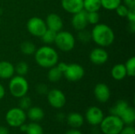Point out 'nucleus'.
Returning a JSON list of instances; mask_svg holds the SVG:
<instances>
[{
    "mask_svg": "<svg viewBox=\"0 0 135 134\" xmlns=\"http://www.w3.org/2000/svg\"><path fill=\"white\" fill-rule=\"evenodd\" d=\"M61 5L66 12L71 14L83 9V0H62Z\"/></svg>",
    "mask_w": 135,
    "mask_h": 134,
    "instance_id": "obj_15",
    "label": "nucleus"
},
{
    "mask_svg": "<svg viewBox=\"0 0 135 134\" xmlns=\"http://www.w3.org/2000/svg\"><path fill=\"white\" fill-rule=\"evenodd\" d=\"M54 43L61 51L70 52L74 48L76 39L71 32L61 30L57 32Z\"/></svg>",
    "mask_w": 135,
    "mask_h": 134,
    "instance_id": "obj_5",
    "label": "nucleus"
},
{
    "mask_svg": "<svg viewBox=\"0 0 135 134\" xmlns=\"http://www.w3.org/2000/svg\"><path fill=\"white\" fill-rule=\"evenodd\" d=\"M19 128H20V130H21V132L25 133V131H26V130H27V124L23 123L21 126H19Z\"/></svg>",
    "mask_w": 135,
    "mask_h": 134,
    "instance_id": "obj_43",
    "label": "nucleus"
},
{
    "mask_svg": "<svg viewBox=\"0 0 135 134\" xmlns=\"http://www.w3.org/2000/svg\"><path fill=\"white\" fill-rule=\"evenodd\" d=\"M78 39L82 43H89V42H90L92 40L91 32H89L86 28L80 30V31H78Z\"/></svg>",
    "mask_w": 135,
    "mask_h": 134,
    "instance_id": "obj_30",
    "label": "nucleus"
},
{
    "mask_svg": "<svg viewBox=\"0 0 135 134\" xmlns=\"http://www.w3.org/2000/svg\"><path fill=\"white\" fill-rule=\"evenodd\" d=\"M26 113L20 107L9 109L6 114V121L11 127H19L26 120Z\"/></svg>",
    "mask_w": 135,
    "mask_h": 134,
    "instance_id": "obj_6",
    "label": "nucleus"
},
{
    "mask_svg": "<svg viewBox=\"0 0 135 134\" xmlns=\"http://www.w3.org/2000/svg\"><path fill=\"white\" fill-rule=\"evenodd\" d=\"M6 95V90H5V88L3 87V85L0 83V100H2L4 98Z\"/></svg>",
    "mask_w": 135,
    "mask_h": 134,
    "instance_id": "obj_39",
    "label": "nucleus"
},
{
    "mask_svg": "<svg viewBox=\"0 0 135 134\" xmlns=\"http://www.w3.org/2000/svg\"><path fill=\"white\" fill-rule=\"evenodd\" d=\"M45 23L48 29L53 30L56 32L61 31L63 28V21L62 17L55 13H49L46 17Z\"/></svg>",
    "mask_w": 135,
    "mask_h": 134,
    "instance_id": "obj_14",
    "label": "nucleus"
},
{
    "mask_svg": "<svg viewBox=\"0 0 135 134\" xmlns=\"http://www.w3.org/2000/svg\"><path fill=\"white\" fill-rule=\"evenodd\" d=\"M20 50L22 54L25 55H32L34 54L36 51V45L31 41H24L20 45Z\"/></svg>",
    "mask_w": 135,
    "mask_h": 134,
    "instance_id": "obj_24",
    "label": "nucleus"
},
{
    "mask_svg": "<svg viewBox=\"0 0 135 134\" xmlns=\"http://www.w3.org/2000/svg\"><path fill=\"white\" fill-rule=\"evenodd\" d=\"M56 34H57L56 32L47 28L45 31V32L41 36L42 41L45 44H52L55 42V37H56Z\"/></svg>",
    "mask_w": 135,
    "mask_h": 134,
    "instance_id": "obj_25",
    "label": "nucleus"
},
{
    "mask_svg": "<svg viewBox=\"0 0 135 134\" xmlns=\"http://www.w3.org/2000/svg\"><path fill=\"white\" fill-rule=\"evenodd\" d=\"M66 119L69 126L74 129L81 127L84 123V117L81 114L77 112H72L69 114Z\"/></svg>",
    "mask_w": 135,
    "mask_h": 134,
    "instance_id": "obj_18",
    "label": "nucleus"
},
{
    "mask_svg": "<svg viewBox=\"0 0 135 134\" xmlns=\"http://www.w3.org/2000/svg\"><path fill=\"white\" fill-rule=\"evenodd\" d=\"M28 32L33 36L41 37L47 29L45 21L39 17H32L29 18L26 24Z\"/></svg>",
    "mask_w": 135,
    "mask_h": 134,
    "instance_id": "obj_7",
    "label": "nucleus"
},
{
    "mask_svg": "<svg viewBox=\"0 0 135 134\" xmlns=\"http://www.w3.org/2000/svg\"><path fill=\"white\" fill-rule=\"evenodd\" d=\"M129 107V104L127 101L125 100H119L116 102V103L111 108L110 111L111 114L118 117H120L121 115L123 113V111Z\"/></svg>",
    "mask_w": 135,
    "mask_h": 134,
    "instance_id": "obj_21",
    "label": "nucleus"
},
{
    "mask_svg": "<svg viewBox=\"0 0 135 134\" xmlns=\"http://www.w3.org/2000/svg\"><path fill=\"white\" fill-rule=\"evenodd\" d=\"M124 124L132 126L135 122V110L132 107H128L119 117Z\"/></svg>",
    "mask_w": 135,
    "mask_h": 134,
    "instance_id": "obj_20",
    "label": "nucleus"
},
{
    "mask_svg": "<svg viewBox=\"0 0 135 134\" xmlns=\"http://www.w3.org/2000/svg\"><path fill=\"white\" fill-rule=\"evenodd\" d=\"M25 133L27 134H44V130L40 125L36 122H32L27 125Z\"/></svg>",
    "mask_w": 135,
    "mask_h": 134,
    "instance_id": "obj_29",
    "label": "nucleus"
},
{
    "mask_svg": "<svg viewBox=\"0 0 135 134\" xmlns=\"http://www.w3.org/2000/svg\"><path fill=\"white\" fill-rule=\"evenodd\" d=\"M36 92L40 95H47L48 92V88L45 84L40 83L36 85Z\"/></svg>",
    "mask_w": 135,
    "mask_h": 134,
    "instance_id": "obj_34",
    "label": "nucleus"
},
{
    "mask_svg": "<svg viewBox=\"0 0 135 134\" xmlns=\"http://www.w3.org/2000/svg\"><path fill=\"white\" fill-rule=\"evenodd\" d=\"M128 10H129V9L124 4H123V3H121L115 9V11L116 12L117 15L119 16V17H126V16H127V14L128 13Z\"/></svg>",
    "mask_w": 135,
    "mask_h": 134,
    "instance_id": "obj_33",
    "label": "nucleus"
},
{
    "mask_svg": "<svg viewBox=\"0 0 135 134\" xmlns=\"http://www.w3.org/2000/svg\"><path fill=\"white\" fill-rule=\"evenodd\" d=\"M119 134H135V129L132 126H128L127 127H123Z\"/></svg>",
    "mask_w": 135,
    "mask_h": 134,
    "instance_id": "obj_35",
    "label": "nucleus"
},
{
    "mask_svg": "<svg viewBox=\"0 0 135 134\" xmlns=\"http://www.w3.org/2000/svg\"><path fill=\"white\" fill-rule=\"evenodd\" d=\"M104 113L98 107H90L86 111L85 118L89 124L92 126H98L104 119Z\"/></svg>",
    "mask_w": 135,
    "mask_h": 134,
    "instance_id": "obj_11",
    "label": "nucleus"
},
{
    "mask_svg": "<svg viewBox=\"0 0 135 134\" xmlns=\"http://www.w3.org/2000/svg\"><path fill=\"white\" fill-rule=\"evenodd\" d=\"M123 2L128 9H135V0H123Z\"/></svg>",
    "mask_w": 135,
    "mask_h": 134,
    "instance_id": "obj_37",
    "label": "nucleus"
},
{
    "mask_svg": "<svg viewBox=\"0 0 135 134\" xmlns=\"http://www.w3.org/2000/svg\"><path fill=\"white\" fill-rule=\"evenodd\" d=\"M35 61L42 68L49 69L59 62V54L50 46H43L36 49L34 53Z\"/></svg>",
    "mask_w": 135,
    "mask_h": 134,
    "instance_id": "obj_2",
    "label": "nucleus"
},
{
    "mask_svg": "<svg viewBox=\"0 0 135 134\" xmlns=\"http://www.w3.org/2000/svg\"><path fill=\"white\" fill-rule=\"evenodd\" d=\"M100 8V0H83V9L86 12H98Z\"/></svg>",
    "mask_w": 135,
    "mask_h": 134,
    "instance_id": "obj_22",
    "label": "nucleus"
},
{
    "mask_svg": "<svg viewBox=\"0 0 135 134\" xmlns=\"http://www.w3.org/2000/svg\"><path fill=\"white\" fill-rule=\"evenodd\" d=\"M65 134H82V133L76 129H72V130H68Z\"/></svg>",
    "mask_w": 135,
    "mask_h": 134,
    "instance_id": "obj_41",
    "label": "nucleus"
},
{
    "mask_svg": "<svg viewBox=\"0 0 135 134\" xmlns=\"http://www.w3.org/2000/svg\"><path fill=\"white\" fill-rule=\"evenodd\" d=\"M129 31L131 33L135 32V22H129Z\"/></svg>",
    "mask_w": 135,
    "mask_h": 134,
    "instance_id": "obj_40",
    "label": "nucleus"
},
{
    "mask_svg": "<svg viewBox=\"0 0 135 134\" xmlns=\"http://www.w3.org/2000/svg\"><path fill=\"white\" fill-rule=\"evenodd\" d=\"M47 97L49 104L55 109H60L63 107L66 103L65 94L58 88L49 90L47 94Z\"/></svg>",
    "mask_w": 135,
    "mask_h": 134,
    "instance_id": "obj_9",
    "label": "nucleus"
},
{
    "mask_svg": "<svg viewBox=\"0 0 135 134\" xmlns=\"http://www.w3.org/2000/svg\"><path fill=\"white\" fill-rule=\"evenodd\" d=\"M100 125L101 131L104 134H119L124 127L122 119L113 115L104 118Z\"/></svg>",
    "mask_w": 135,
    "mask_h": 134,
    "instance_id": "obj_4",
    "label": "nucleus"
},
{
    "mask_svg": "<svg viewBox=\"0 0 135 134\" xmlns=\"http://www.w3.org/2000/svg\"><path fill=\"white\" fill-rule=\"evenodd\" d=\"M101 7L107 10H115L121 3L122 0H100Z\"/></svg>",
    "mask_w": 135,
    "mask_h": 134,
    "instance_id": "obj_26",
    "label": "nucleus"
},
{
    "mask_svg": "<svg viewBox=\"0 0 135 134\" xmlns=\"http://www.w3.org/2000/svg\"><path fill=\"white\" fill-rule=\"evenodd\" d=\"M126 18L129 22H135V9H129Z\"/></svg>",
    "mask_w": 135,
    "mask_h": 134,
    "instance_id": "obj_36",
    "label": "nucleus"
},
{
    "mask_svg": "<svg viewBox=\"0 0 135 134\" xmlns=\"http://www.w3.org/2000/svg\"><path fill=\"white\" fill-rule=\"evenodd\" d=\"M109 55L104 47H98L93 49L89 54L90 62L96 66H102L108 60Z\"/></svg>",
    "mask_w": 135,
    "mask_h": 134,
    "instance_id": "obj_10",
    "label": "nucleus"
},
{
    "mask_svg": "<svg viewBox=\"0 0 135 134\" xmlns=\"http://www.w3.org/2000/svg\"><path fill=\"white\" fill-rule=\"evenodd\" d=\"M62 77H63L62 72L59 70V69L56 66L49 68V70L47 72V79L50 82L52 83L58 82L62 79Z\"/></svg>",
    "mask_w": 135,
    "mask_h": 134,
    "instance_id": "obj_23",
    "label": "nucleus"
},
{
    "mask_svg": "<svg viewBox=\"0 0 135 134\" xmlns=\"http://www.w3.org/2000/svg\"><path fill=\"white\" fill-rule=\"evenodd\" d=\"M28 82L25 77L15 75L9 79V90L13 97L19 99L25 96L28 92Z\"/></svg>",
    "mask_w": 135,
    "mask_h": 134,
    "instance_id": "obj_3",
    "label": "nucleus"
},
{
    "mask_svg": "<svg viewBox=\"0 0 135 134\" xmlns=\"http://www.w3.org/2000/svg\"><path fill=\"white\" fill-rule=\"evenodd\" d=\"M126 71H127V75L128 77H134L135 76V57L133 56L130 58L126 63L124 64Z\"/></svg>",
    "mask_w": 135,
    "mask_h": 134,
    "instance_id": "obj_27",
    "label": "nucleus"
},
{
    "mask_svg": "<svg viewBox=\"0 0 135 134\" xmlns=\"http://www.w3.org/2000/svg\"><path fill=\"white\" fill-rule=\"evenodd\" d=\"M0 134H9V130L5 126H0Z\"/></svg>",
    "mask_w": 135,
    "mask_h": 134,
    "instance_id": "obj_42",
    "label": "nucleus"
},
{
    "mask_svg": "<svg viewBox=\"0 0 135 134\" xmlns=\"http://www.w3.org/2000/svg\"><path fill=\"white\" fill-rule=\"evenodd\" d=\"M26 115L30 120L33 122H39L44 118V111L39 107H30L28 109V113Z\"/></svg>",
    "mask_w": 135,
    "mask_h": 134,
    "instance_id": "obj_19",
    "label": "nucleus"
},
{
    "mask_svg": "<svg viewBox=\"0 0 135 134\" xmlns=\"http://www.w3.org/2000/svg\"><path fill=\"white\" fill-rule=\"evenodd\" d=\"M66 66H67V63L66 62H59L57 64H56V66L59 69V70H61L63 73V72L65 71L66 68Z\"/></svg>",
    "mask_w": 135,
    "mask_h": 134,
    "instance_id": "obj_38",
    "label": "nucleus"
},
{
    "mask_svg": "<svg viewBox=\"0 0 135 134\" xmlns=\"http://www.w3.org/2000/svg\"><path fill=\"white\" fill-rule=\"evenodd\" d=\"M0 24H1V18H0Z\"/></svg>",
    "mask_w": 135,
    "mask_h": 134,
    "instance_id": "obj_44",
    "label": "nucleus"
},
{
    "mask_svg": "<svg viewBox=\"0 0 135 134\" xmlns=\"http://www.w3.org/2000/svg\"><path fill=\"white\" fill-rule=\"evenodd\" d=\"M19 99L20 100H19V103H18V104H19V107H20L21 109L25 111V110H28L31 107V105H32V100H31L30 97H28V96H27L25 95V96L19 98Z\"/></svg>",
    "mask_w": 135,
    "mask_h": 134,
    "instance_id": "obj_32",
    "label": "nucleus"
},
{
    "mask_svg": "<svg viewBox=\"0 0 135 134\" xmlns=\"http://www.w3.org/2000/svg\"><path fill=\"white\" fill-rule=\"evenodd\" d=\"M14 68H15V73H17V75H19V76L24 77L28 72V65L27 64V62H23V61L17 63Z\"/></svg>",
    "mask_w": 135,
    "mask_h": 134,
    "instance_id": "obj_28",
    "label": "nucleus"
},
{
    "mask_svg": "<svg viewBox=\"0 0 135 134\" xmlns=\"http://www.w3.org/2000/svg\"><path fill=\"white\" fill-rule=\"evenodd\" d=\"M95 98L100 103H106L111 96V90L109 87L104 83H98L96 85L93 91Z\"/></svg>",
    "mask_w": 135,
    "mask_h": 134,
    "instance_id": "obj_13",
    "label": "nucleus"
},
{
    "mask_svg": "<svg viewBox=\"0 0 135 134\" xmlns=\"http://www.w3.org/2000/svg\"><path fill=\"white\" fill-rule=\"evenodd\" d=\"M87 21L89 24L95 25L100 21V14L97 11L96 12H87Z\"/></svg>",
    "mask_w": 135,
    "mask_h": 134,
    "instance_id": "obj_31",
    "label": "nucleus"
},
{
    "mask_svg": "<svg viewBox=\"0 0 135 134\" xmlns=\"http://www.w3.org/2000/svg\"><path fill=\"white\" fill-rule=\"evenodd\" d=\"M71 24L77 31L86 28L89 24L87 21V12L82 9L76 13H74L71 18Z\"/></svg>",
    "mask_w": 135,
    "mask_h": 134,
    "instance_id": "obj_12",
    "label": "nucleus"
},
{
    "mask_svg": "<svg viewBox=\"0 0 135 134\" xmlns=\"http://www.w3.org/2000/svg\"><path fill=\"white\" fill-rule=\"evenodd\" d=\"M111 75L112 78L115 81L123 80L127 76L124 64L122 63L115 64L111 70Z\"/></svg>",
    "mask_w": 135,
    "mask_h": 134,
    "instance_id": "obj_17",
    "label": "nucleus"
},
{
    "mask_svg": "<svg viewBox=\"0 0 135 134\" xmlns=\"http://www.w3.org/2000/svg\"><path fill=\"white\" fill-rule=\"evenodd\" d=\"M92 40L101 47L111 46L115 41V32L112 28L106 24L98 23L93 25L91 31Z\"/></svg>",
    "mask_w": 135,
    "mask_h": 134,
    "instance_id": "obj_1",
    "label": "nucleus"
},
{
    "mask_svg": "<svg viewBox=\"0 0 135 134\" xmlns=\"http://www.w3.org/2000/svg\"><path fill=\"white\" fill-rule=\"evenodd\" d=\"M85 71L82 66L78 63H70L67 64L65 71L63 72V77L66 80L71 82H76L83 78Z\"/></svg>",
    "mask_w": 135,
    "mask_h": 134,
    "instance_id": "obj_8",
    "label": "nucleus"
},
{
    "mask_svg": "<svg viewBox=\"0 0 135 134\" xmlns=\"http://www.w3.org/2000/svg\"><path fill=\"white\" fill-rule=\"evenodd\" d=\"M15 74V68L13 63L8 61H0V79H10Z\"/></svg>",
    "mask_w": 135,
    "mask_h": 134,
    "instance_id": "obj_16",
    "label": "nucleus"
}]
</instances>
